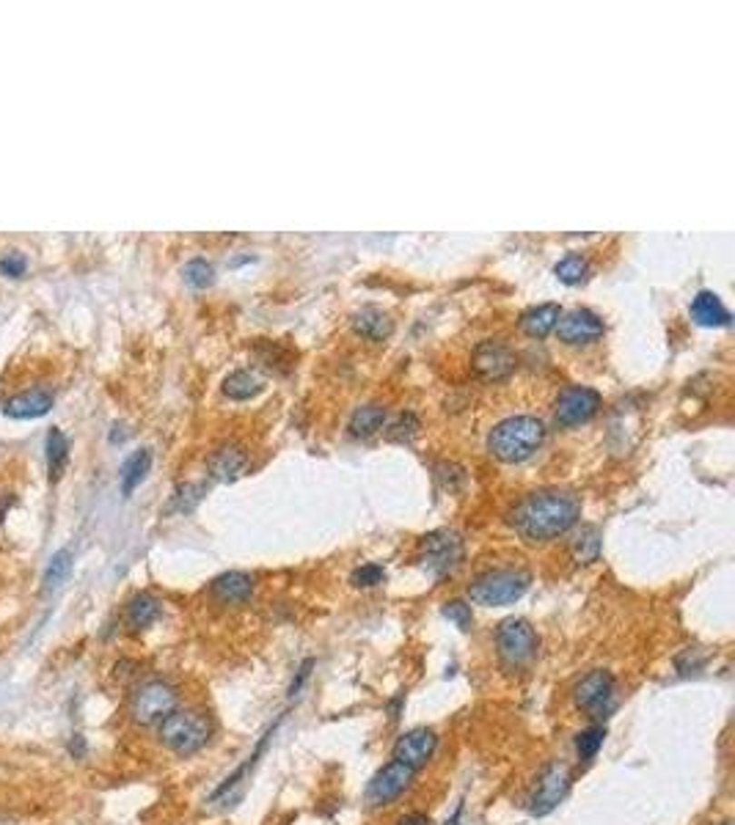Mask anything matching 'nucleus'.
Masks as SVG:
<instances>
[{"label": "nucleus", "mask_w": 735, "mask_h": 825, "mask_svg": "<svg viewBox=\"0 0 735 825\" xmlns=\"http://www.w3.org/2000/svg\"><path fill=\"white\" fill-rule=\"evenodd\" d=\"M675 666H678V672L680 674H697L702 666H705V658L702 655H697V650H686V653H680L678 658H675Z\"/></svg>", "instance_id": "nucleus-37"}, {"label": "nucleus", "mask_w": 735, "mask_h": 825, "mask_svg": "<svg viewBox=\"0 0 735 825\" xmlns=\"http://www.w3.org/2000/svg\"><path fill=\"white\" fill-rule=\"evenodd\" d=\"M474 369L485 380H502L515 369V355L507 344L488 339L474 349Z\"/></svg>", "instance_id": "nucleus-14"}, {"label": "nucleus", "mask_w": 735, "mask_h": 825, "mask_svg": "<svg viewBox=\"0 0 735 825\" xmlns=\"http://www.w3.org/2000/svg\"><path fill=\"white\" fill-rule=\"evenodd\" d=\"M537 633L526 619H504L496 630V653L507 669H523L537 655Z\"/></svg>", "instance_id": "nucleus-6"}, {"label": "nucleus", "mask_w": 735, "mask_h": 825, "mask_svg": "<svg viewBox=\"0 0 735 825\" xmlns=\"http://www.w3.org/2000/svg\"><path fill=\"white\" fill-rule=\"evenodd\" d=\"M350 325L358 336L370 339V341H386L394 333V319L389 311L378 309V306H363L350 317Z\"/></svg>", "instance_id": "nucleus-16"}, {"label": "nucleus", "mask_w": 735, "mask_h": 825, "mask_svg": "<svg viewBox=\"0 0 735 825\" xmlns=\"http://www.w3.org/2000/svg\"><path fill=\"white\" fill-rule=\"evenodd\" d=\"M312 669H314V658H306V661L301 663V669H298V677H295L293 685H290V696H298V693H301V688H303L306 680L312 677Z\"/></svg>", "instance_id": "nucleus-38"}, {"label": "nucleus", "mask_w": 735, "mask_h": 825, "mask_svg": "<svg viewBox=\"0 0 735 825\" xmlns=\"http://www.w3.org/2000/svg\"><path fill=\"white\" fill-rule=\"evenodd\" d=\"M259 391H262V380H259L253 372H248V369H237V372H232V375L223 380V394H226L229 399H237V402L251 399V397H256Z\"/></svg>", "instance_id": "nucleus-26"}, {"label": "nucleus", "mask_w": 735, "mask_h": 825, "mask_svg": "<svg viewBox=\"0 0 735 825\" xmlns=\"http://www.w3.org/2000/svg\"><path fill=\"white\" fill-rule=\"evenodd\" d=\"M691 319L697 322V325H702V328H724V325H730V311L724 309V303H721V298L716 295V292H708V290H702V292H697V298L691 300Z\"/></svg>", "instance_id": "nucleus-18"}, {"label": "nucleus", "mask_w": 735, "mask_h": 825, "mask_svg": "<svg viewBox=\"0 0 735 825\" xmlns=\"http://www.w3.org/2000/svg\"><path fill=\"white\" fill-rule=\"evenodd\" d=\"M614 691H617L614 674L606 669H595L576 683L573 702L579 710L590 712L592 718H606L614 710Z\"/></svg>", "instance_id": "nucleus-9"}, {"label": "nucleus", "mask_w": 735, "mask_h": 825, "mask_svg": "<svg viewBox=\"0 0 735 825\" xmlns=\"http://www.w3.org/2000/svg\"><path fill=\"white\" fill-rule=\"evenodd\" d=\"M601 408V394L587 386H571L557 399V424L562 427H579L590 421Z\"/></svg>", "instance_id": "nucleus-11"}, {"label": "nucleus", "mask_w": 735, "mask_h": 825, "mask_svg": "<svg viewBox=\"0 0 735 825\" xmlns=\"http://www.w3.org/2000/svg\"><path fill=\"white\" fill-rule=\"evenodd\" d=\"M571 550H573V559H576L579 565H592V562H598V556H601V534H598V528H595V525H584V528L576 534Z\"/></svg>", "instance_id": "nucleus-27"}, {"label": "nucleus", "mask_w": 735, "mask_h": 825, "mask_svg": "<svg viewBox=\"0 0 735 825\" xmlns=\"http://www.w3.org/2000/svg\"><path fill=\"white\" fill-rule=\"evenodd\" d=\"M554 330L565 344H592L603 336V319L590 309H573L560 317Z\"/></svg>", "instance_id": "nucleus-13"}, {"label": "nucleus", "mask_w": 735, "mask_h": 825, "mask_svg": "<svg viewBox=\"0 0 735 825\" xmlns=\"http://www.w3.org/2000/svg\"><path fill=\"white\" fill-rule=\"evenodd\" d=\"M413 776H416V771H411L408 765H402L397 760L386 762L372 776L370 787H366V800H370V806H389L392 800H397L411 787Z\"/></svg>", "instance_id": "nucleus-10"}, {"label": "nucleus", "mask_w": 735, "mask_h": 825, "mask_svg": "<svg viewBox=\"0 0 735 825\" xmlns=\"http://www.w3.org/2000/svg\"><path fill=\"white\" fill-rule=\"evenodd\" d=\"M562 311L557 303H545V306H537V309H529L523 317H521V330L531 339H545L551 330L557 328Z\"/></svg>", "instance_id": "nucleus-20"}, {"label": "nucleus", "mask_w": 735, "mask_h": 825, "mask_svg": "<svg viewBox=\"0 0 735 825\" xmlns=\"http://www.w3.org/2000/svg\"><path fill=\"white\" fill-rule=\"evenodd\" d=\"M45 460H47V474L50 482H58L66 471L69 463V440L58 427H50L47 440H45Z\"/></svg>", "instance_id": "nucleus-21"}, {"label": "nucleus", "mask_w": 735, "mask_h": 825, "mask_svg": "<svg viewBox=\"0 0 735 825\" xmlns=\"http://www.w3.org/2000/svg\"><path fill=\"white\" fill-rule=\"evenodd\" d=\"M69 570H72V554L64 547V550H58V554L47 562V567H45V586L53 592V589H58L66 578H69Z\"/></svg>", "instance_id": "nucleus-30"}, {"label": "nucleus", "mask_w": 735, "mask_h": 825, "mask_svg": "<svg viewBox=\"0 0 735 825\" xmlns=\"http://www.w3.org/2000/svg\"><path fill=\"white\" fill-rule=\"evenodd\" d=\"M603 741H606V726L603 723H592L587 726L584 732L576 735V754L581 762H590L598 757V751L603 749Z\"/></svg>", "instance_id": "nucleus-28"}, {"label": "nucleus", "mask_w": 735, "mask_h": 825, "mask_svg": "<svg viewBox=\"0 0 735 825\" xmlns=\"http://www.w3.org/2000/svg\"><path fill=\"white\" fill-rule=\"evenodd\" d=\"M529 584H531V575L523 573V570H493V573L480 575L469 586V597L477 605L502 608V605L518 603L526 594Z\"/></svg>", "instance_id": "nucleus-4"}, {"label": "nucleus", "mask_w": 735, "mask_h": 825, "mask_svg": "<svg viewBox=\"0 0 735 825\" xmlns=\"http://www.w3.org/2000/svg\"><path fill=\"white\" fill-rule=\"evenodd\" d=\"M53 402H55L53 391H47V388H28V391H20V394L9 397L4 402V413L12 416V418L31 421V418H39V416L50 413Z\"/></svg>", "instance_id": "nucleus-15"}, {"label": "nucleus", "mask_w": 735, "mask_h": 825, "mask_svg": "<svg viewBox=\"0 0 735 825\" xmlns=\"http://www.w3.org/2000/svg\"><path fill=\"white\" fill-rule=\"evenodd\" d=\"M554 272H557V279H560L562 284H568V287H576V284H581V281L587 279V272H590V264H587V259H584V256H579V253H571V256H565L562 261H557Z\"/></svg>", "instance_id": "nucleus-29"}, {"label": "nucleus", "mask_w": 735, "mask_h": 825, "mask_svg": "<svg viewBox=\"0 0 735 825\" xmlns=\"http://www.w3.org/2000/svg\"><path fill=\"white\" fill-rule=\"evenodd\" d=\"M157 616H160V600L149 592L135 594L127 603V611H124V619H127L130 630H146L157 622Z\"/></svg>", "instance_id": "nucleus-22"}, {"label": "nucleus", "mask_w": 735, "mask_h": 825, "mask_svg": "<svg viewBox=\"0 0 735 825\" xmlns=\"http://www.w3.org/2000/svg\"><path fill=\"white\" fill-rule=\"evenodd\" d=\"M386 421V408L381 405H363L350 416V435L353 437H370L375 435Z\"/></svg>", "instance_id": "nucleus-24"}, {"label": "nucleus", "mask_w": 735, "mask_h": 825, "mask_svg": "<svg viewBox=\"0 0 735 825\" xmlns=\"http://www.w3.org/2000/svg\"><path fill=\"white\" fill-rule=\"evenodd\" d=\"M72 751H74V754H77V757H80V754H83V741H80V735H77V738H74V741H72Z\"/></svg>", "instance_id": "nucleus-40"}, {"label": "nucleus", "mask_w": 735, "mask_h": 825, "mask_svg": "<svg viewBox=\"0 0 735 825\" xmlns=\"http://www.w3.org/2000/svg\"><path fill=\"white\" fill-rule=\"evenodd\" d=\"M416 432H419V418H416L413 413H400V416L394 418V424L389 427L386 437H389V440L405 443V440H413Z\"/></svg>", "instance_id": "nucleus-34"}, {"label": "nucleus", "mask_w": 735, "mask_h": 825, "mask_svg": "<svg viewBox=\"0 0 735 825\" xmlns=\"http://www.w3.org/2000/svg\"><path fill=\"white\" fill-rule=\"evenodd\" d=\"M149 468H152V451L149 448L133 451L127 460H124V466H122V493L133 496V490L146 479Z\"/></svg>", "instance_id": "nucleus-23"}, {"label": "nucleus", "mask_w": 735, "mask_h": 825, "mask_svg": "<svg viewBox=\"0 0 735 825\" xmlns=\"http://www.w3.org/2000/svg\"><path fill=\"white\" fill-rule=\"evenodd\" d=\"M435 746H438L435 732L419 726V729L405 732V735L394 743V751H392L394 757L392 760L408 765L411 771H422L430 762V757L435 754Z\"/></svg>", "instance_id": "nucleus-12"}, {"label": "nucleus", "mask_w": 735, "mask_h": 825, "mask_svg": "<svg viewBox=\"0 0 735 825\" xmlns=\"http://www.w3.org/2000/svg\"><path fill=\"white\" fill-rule=\"evenodd\" d=\"M545 440V427L534 416H512L502 424L493 427L488 435V448L496 460L502 463H523L542 446Z\"/></svg>", "instance_id": "nucleus-2"}, {"label": "nucleus", "mask_w": 735, "mask_h": 825, "mask_svg": "<svg viewBox=\"0 0 735 825\" xmlns=\"http://www.w3.org/2000/svg\"><path fill=\"white\" fill-rule=\"evenodd\" d=\"M441 614H443V619H449L457 630H463V633L472 630V624H474L472 605L463 603V600H449V603H443Z\"/></svg>", "instance_id": "nucleus-32"}, {"label": "nucleus", "mask_w": 735, "mask_h": 825, "mask_svg": "<svg viewBox=\"0 0 735 825\" xmlns=\"http://www.w3.org/2000/svg\"><path fill=\"white\" fill-rule=\"evenodd\" d=\"M248 463V457L240 446H221L210 457V476L218 482H234Z\"/></svg>", "instance_id": "nucleus-19"}, {"label": "nucleus", "mask_w": 735, "mask_h": 825, "mask_svg": "<svg viewBox=\"0 0 735 825\" xmlns=\"http://www.w3.org/2000/svg\"><path fill=\"white\" fill-rule=\"evenodd\" d=\"M568 790H571V771H568V765L548 762L540 771L537 784H534V790L529 795V814H534V817L551 814L565 800Z\"/></svg>", "instance_id": "nucleus-8"}, {"label": "nucleus", "mask_w": 735, "mask_h": 825, "mask_svg": "<svg viewBox=\"0 0 735 825\" xmlns=\"http://www.w3.org/2000/svg\"><path fill=\"white\" fill-rule=\"evenodd\" d=\"M210 592L223 605H243L253 594V581L245 573H223L210 584Z\"/></svg>", "instance_id": "nucleus-17"}, {"label": "nucleus", "mask_w": 735, "mask_h": 825, "mask_svg": "<svg viewBox=\"0 0 735 825\" xmlns=\"http://www.w3.org/2000/svg\"><path fill=\"white\" fill-rule=\"evenodd\" d=\"M157 738L171 754L191 757L210 743L213 723L199 710H174L165 721L157 723Z\"/></svg>", "instance_id": "nucleus-3"}, {"label": "nucleus", "mask_w": 735, "mask_h": 825, "mask_svg": "<svg viewBox=\"0 0 735 825\" xmlns=\"http://www.w3.org/2000/svg\"><path fill=\"white\" fill-rule=\"evenodd\" d=\"M202 493H204L202 485H179L176 493H174L171 509H176V512H191V509L202 501Z\"/></svg>", "instance_id": "nucleus-35"}, {"label": "nucleus", "mask_w": 735, "mask_h": 825, "mask_svg": "<svg viewBox=\"0 0 735 825\" xmlns=\"http://www.w3.org/2000/svg\"><path fill=\"white\" fill-rule=\"evenodd\" d=\"M174 710H179V691L165 680H149L130 696V718L138 726H157Z\"/></svg>", "instance_id": "nucleus-5"}, {"label": "nucleus", "mask_w": 735, "mask_h": 825, "mask_svg": "<svg viewBox=\"0 0 735 825\" xmlns=\"http://www.w3.org/2000/svg\"><path fill=\"white\" fill-rule=\"evenodd\" d=\"M721 825H732V822H730V820H727V822H721Z\"/></svg>", "instance_id": "nucleus-41"}, {"label": "nucleus", "mask_w": 735, "mask_h": 825, "mask_svg": "<svg viewBox=\"0 0 735 825\" xmlns=\"http://www.w3.org/2000/svg\"><path fill=\"white\" fill-rule=\"evenodd\" d=\"M581 515V501L565 490H540L526 496L510 515L512 528L529 542H548L568 534Z\"/></svg>", "instance_id": "nucleus-1"}, {"label": "nucleus", "mask_w": 735, "mask_h": 825, "mask_svg": "<svg viewBox=\"0 0 735 825\" xmlns=\"http://www.w3.org/2000/svg\"><path fill=\"white\" fill-rule=\"evenodd\" d=\"M182 275H185V281H188L194 290H207V287H213V281H215V267H213L207 259H191V261L185 264V270H182Z\"/></svg>", "instance_id": "nucleus-31"}, {"label": "nucleus", "mask_w": 735, "mask_h": 825, "mask_svg": "<svg viewBox=\"0 0 735 825\" xmlns=\"http://www.w3.org/2000/svg\"><path fill=\"white\" fill-rule=\"evenodd\" d=\"M273 732H275V726H270V729H267V735L262 738V743L256 746V751H253V754H251V757H248V760H245V762H243V765H240V768H237V771H234V773H232V776H229V779H226V781H223V784H221L215 792H213V795H210V803H215V800L226 798V795H229V792H232L237 784H243V779L248 776V771H251V768L259 762V757L264 754V749H267V743H270V738H273Z\"/></svg>", "instance_id": "nucleus-25"}, {"label": "nucleus", "mask_w": 735, "mask_h": 825, "mask_svg": "<svg viewBox=\"0 0 735 825\" xmlns=\"http://www.w3.org/2000/svg\"><path fill=\"white\" fill-rule=\"evenodd\" d=\"M25 270H28V259L20 250H9L0 256V272H4L6 279H23Z\"/></svg>", "instance_id": "nucleus-36"}, {"label": "nucleus", "mask_w": 735, "mask_h": 825, "mask_svg": "<svg viewBox=\"0 0 735 825\" xmlns=\"http://www.w3.org/2000/svg\"><path fill=\"white\" fill-rule=\"evenodd\" d=\"M463 559V539L449 528L432 531L422 539V565L432 578L449 575Z\"/></svg>", "instance_id": "nucleus-7"}, {"label": "nucleus", "mask_w": 735, "mask_h": 825, "mask_svg": "<svg viewBox=\"0 0 735 825\" xmlns=\"http://www.w3.org/2000/svg\"><path fill=\"white\" fill-rule=\"evenodd\" d=\"M383 581H386V570L381 565H361L350 575V584L358 589H372V586H381Z\"/></svg>", "instance_id": "nucleus-33"}, {"label": "nucleus", "mask_w": 735, "mask_h": 825, "mask_svg": "<svg viewBox=\"0 0 735 825\" xmlns=\"http://www.w3.org/2000/svg\"><path fill=\"white\" fill-rule=\"evenodd\" d=\"M397 825H430V817L424 811H408L397 820Z\"/></svg>", "instance_id": "nucleus-39"}]
</instances>
